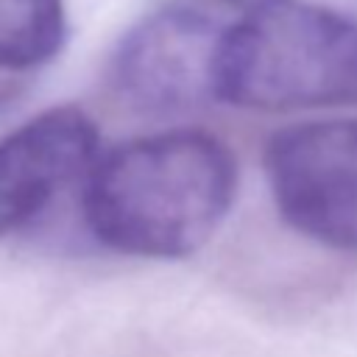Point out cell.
<instances>
[{"label": "cell", "instance_id": "8992f818", "mask_svg": "<svg viewBox=\"0 0 357 357\" xmlns=\"http://www.w3.org/2000/svg\"><path fill=\"white\" fill-rule=\"evenodd\" d=\"M67 39L64 0H0V70H33Z\"/></svg>", "mask_w": 357, "mask_h": 357}, {"label": "cell", "instance_id": "7a4b0ae2", "mask_svg": "<svg viewBox=\"0 0 357 357\" xmlns=\"http://www.w3.org/2000/svg\"><path fill=\"white\" fill-rule=\"evenodd\" d=\"M218 100L262 112L357 103V20L287 0L226 25Z\"/></svg>", "mask_w": 357, "mask_h": 357}, {"label": "cell", "instance_id": "277c9868", "mask_svg": "<svg viewBox=\"0 0 357 357\" xmlns=\"http://www.w3.org/2000/svg\"><path fill=\"white\" fill-rule=\"evenodd\" d=\"M226 25L170 6L131 25L114 56L117 92L145 112H184L218 100V61Z\"/></svg>", "mask_w": 357, "mask_h": 357}, {"label": "cell", "instance_id": "52a82bcc", "mask_svg": "<svg viewBox=\"0 0 357 357\" xmlns=\"http://www.w3.org/2000/svg\"><path fill=\"white\" fill-rule=\"evenodd\" d=\"M215 3L234 6V8H243V11L254 14V11H262V8H271V6H279V3H287V0H215Z\"/></svg>", "mask_w": 357, "mask_h": 357}, {"label": "cell", "instance_id": "5b68a950", "mask_svg": "<svg viewBox=\"0 0 357 357\" xmlns=\"http://www.w3.org/2000/svg\"><path fill=\"white\" fill-rule=\"evenodd\" d=\"M98 159V128L78 106L47 109L0 139V237L31 223Z\"/></svg>", "mask_w": 357, "mask_h": 357}, {"label": "cell", "instance_id": "3957f363", "mask_svg": "<svg viewBox=\"0 0 357 357\" xmlns=\"http://www.w3.org/2000/svg\"><path fill=\"white\" fill-rule=\"evenodd\" d=\"M265 173L279 215L304 237L357 251V120H310L268 139Z\"/></svg>", "mask_w": 357, "mask_h": 357}, {"label": "cell", "instance_id": "6da1fadb", "mask_svg": "<svg viewBox=\"0 0 357 357\" xmlns=\"http://www.w3.org/2000/svg\"><path fill=\"white\" fill-rule=\"evenodd\" d=\"M237 162L226 142L195 128L137 137L106 151L86 173L84 220L112 251L178 259L226 220Z\"/></svg>", "mask_w": 357, "mask_h": 357}]
</instances>
